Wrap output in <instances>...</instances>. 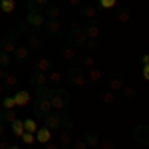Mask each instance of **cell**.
<instances>
[{
	"instance_id": "obj_45",
	"label": "cell",
	"mask_w": 149,
	"mask_h": 149,
	"mask_svg": "<svg viewBox=\"0 0 149 149\" xmlns=\"http://www.w3.org/2000/svg\"><path fill=\"white\" fill-rule=\"evenodd\" d=\"M86 48H88V50H95V48H97V40H90V38H88Z\"/></svg>"
},
{
	"instance_id": "obj_32",
	"label": "cell",
	"mask_w": 149,
	"mask_h": 149,
	"mask_svg": "<svg viewBox=\"0 0 149 149\" xmlns=\"http://www.w3.org/2000/svg\"><path fill=\"white\" fill-rule=\"evenodd\" d=\"M2 84L6 86V90H14V88H16V84H18L16 74H6V76H4V80H2Z\"/></svg>"
},
{
	"instance_id": "obj_8",
	"label": "cell",
	"mask_w": 149,
	"mask_h": 149,
	"mask_svg": "<svg viewBox=\"0 0 149 149\" xmlns=\"http://www.w3.org/2000/svg\"><path fill=\"white\" fill-rule=\"evenodd\" d=\"M123 86H125L123 76H121L119 72H111V76H109V80H107V90H111L113 93H117V92L123 90Z\"/></svg>"
},
{
	"instance_id": "obj_51",
	"label": "cell",
	"mask_w": 149,
	"mask_h": 149,
	"mask_svg": "<svg viewBox=\"0 0 149 149\" xmlns=\"http://www.w3.org/2000/svg\"><path fill=\"white\" fill-rule=\"evenodd\" d=\"M4 76H6V72H4V68H0V81L4 80Z\"/></svg>"
},
{
	"instance_id": "obj_24",
	"label": "cell",
	"mask_w": 149,
	"mask_h": 149,
	"mask_svg": "<svg viewBox=\"0 0 149 149\" xmlns=\"http://www.w3.org/2000/svg\"><path fill=\"white\" fill-rule=\"evenodd\" d=\"M48 4V0H28V12H44Z\"/></svg>"
},
{
	"instance_id": "obj_3",
	"label": "cell",
	"mask_w": 149,
	"mask_h": 149,
	"mask_svg": "<svg viewBox=\"0 0 149 149\" xmlns=\"http://www.w3.org/2000/svg\"><path fill=\"white\" fill-rule=\"evenodd\" d=\"M86 42H88V36L84 34L81 28H72L68 32V44L72 48H86Z\"/></svg>"
},
{
	"instance_id": "obj_14",
	"label": "cell",
	"mask_w": 149,
	"mask_h": 149,
	"mask_svg": "<svg viewBox=\"0 0 149 149\" xmlns=\"http://www.w3.org/2000/svg\"><path fill=\"white\" fill-rule=\"evenodd\" d=\"M28 24H26V20H16V24L12 26V32L10 36H14V38H20V36H28Z\"/></svg>"
},
{
	"instance_id": "obj_44",
	"label": "cell",
	"mask_w": 149,
	"mask_h": 149,
	"mask_svg": "<svg viewBox=\"0 0 149 149\" xmlns=\"http://www.w3.org/2000/svg\"><path fill=\"white\" fill-rule=\"evenodd\" d=\"M100 147L102 149H115V145L111 139H105V141H100Z\"/></svg>"
},
{
	"instance_id": "obj_2",
	"label": "cell",
	"mask_w": 149,
	"mask_h": 149,
	"mask_svg": "<svg viewBox=\"0 0 149 149\" xmlns=\"http://www.w3.org/2000/svg\"><path fill=\"white\" fill-rule=\"evenodd\" d=\"M50 103L54 111H66V107L70 105V92L64 88H54V92L50 95Z\"/></svg>"
},
{
	"instance_id": "obj_12",
	"label": "cell",
	"mask_w": 149,
	"mask_h": 149,
	"mask_svg": "<svg viewBox=\"0 0 149 149\" xmlns=\"http://www.w3.org/2000/svg\"><path fill=\"white\" fill-rule=\"evenodd\" d=\"M44 125L52 131L60 129V111H50V113L44 117Z\"/></svg>"
},
{
	"instance_id": "obj_41",
	"label": "cell",
	"mask_w": 149,
	"mask_h": 149,
	"mask_svg": "<svg viewBox=\"0 0 149 149\" xmlns=\"http://www.w3.org/2000/svg\"><path fill=\"white\" fill-rule=\"evenodd\" d=\"M81 66H86L88 70H92V68H95V60H93L92 56H86V58H81Z\"/></svg>"
},
{
	"instance_id": "obj_11",
	"label": "cell",
	"mask_w": 149,
	"mask_h": 149,
	"mask_svg": "<svg viewBox=\"0 0 149 149\" xmlns=\"http://www.w3.org/2000/svg\"><path fill=\"white\" fill-rule=\"evenodd\" d=\"M26 40H28V44H26V46L30 48V52L40 50V48H42V44H44V38H42L40 34H36V32H28Z\"/></svg>"
},
{
	"instance_id": "obj_15",
	"label": "cell",
	"mask_w": 149,
	"mask_h": 149,
	"mask_svg": "<svg viewBox=\"0 0 149 149\" xmlns=\"http://www.w3.org/2000/svg\"><path fill=\"white\" fill-rule=\"evenodd\" d=\"M28 81H30L34 88H38V86H44V84H50V81H48V74H44V72H38V70H34V72H32V76L28 78Z\"/></svg>"
},
{
	"instance_id": "obj_46",
	"label": "cell",
	"mask_w": 149,
	"mask_h": 149,
	"mask_svg": "<svg viewBox=\"0 0 149 149\" xmlns=\"http://www.w3.org/2000/svg\"><path fill=\"white\" fill-rule=\"evenodd\" d=\"M44 149H60V145H58L56 141H54V139H52V141H48L46 145H44Z\"/></svg>"
},
{
	"instance_id": "obj_22",
	"label": "cell",
	"mask_w": 149,
	"mask_h": 149,
	"mask_svg": "<svg viewBox=\"0 0 149 149\" xmlns=\"http://www.w3.org/2000/svg\"><path fill=\"white\" fill-rule=\"evenodd\" d=\"M95 6L92 4H81L80 6V16L81 18H86V20H95Z\"/></svg>"
},
{
	"instance_id": "obj_21",
	"label": "cell",
	"mask_w": 149,
	"mask_h": 149,
	"mask_svg": "<svg viewBox=\"0 0 149 149\" xmlns=\"http://www.w3.org/2000/svg\"><path fill=\"white\" fill-rule=\"evenodd\" d=\"M34 68L38 70V72L48 74V72H52V60H48V58H38V60H34Z\"/></svg>"
},
{
	"instance_id": "obj_26",
	"label": "cell",
	"mask_w": 149,
	"mask_h": 149,
	"mask_svg": "<svg viewBox=\"0 0 149 149\" xmlns=\"http://www.w3.org/2000/svg\"><path fill=\"white\" fill-rule=\"evenodd\" d=\"M14 119H18V115H16V111L14 109H0V121L2 123H12Z\"/></svg>"
},
{
	"instance_id": "obj_10",
	"label": "cell",
	"mask_w": 149,
	"mask_h": 149,
	"mask_svg": "<svg viewBox=\"0 0 149 149\" xmlns=\"http://www.w3.org/2000/svg\"><path fill=\"white\" fill-rule=\"evenodd\" d=\"M60 54L64 60H68L72 64H81V58L78 60V52H76V48H72L70 44H64V46L60 48Z\"/></svg>"
},
{
	"instance_id": "obj_16",
	"label": "cell",
	"mask_w": 149,
	"mask_h": 149,
	"mask_svg": "<svg viewBox=\"0 0 149 149\" xmlns=\"http://www.w3.org/2000/svg\"><path fill=\"white\" fill-rule=\"evenodd\" d=\"M36 141L42 143V145H46L48 141H52V129H48L46 125H40L38 131H36Z\"/></svg>"
},
{
	"instance_id": "obj_50",
	"label": "cell",
	"mask_w": 149,
	"mask_h": 149,
	"mask_svg": "<svg viewBox=\"0 0 149 149\" xmlns=\"http://www.w3.org/2000/svg\"><path fill=\"white\" fill-rule=\"evenodd\" d=\"M8 145H10L8 141H0V149H8Z\"/></svg>"
},
{
	"instance_id": "obj_9",
	"label": "cell",
	"mask_w": 149,
	"mask_h": 149,
	"mask_svg": "<svg viewBox=\"0 0 149 149\" xmlns=\"http://www.w3.org/2000/svg\"><path fill=\"white\" fill-rule=\"evenodd\" d=\"M81 30H84V34L88 36L90 40H97V36H100V32H102L97 20H88V22L84 24V28H81Z\"/></svg>"
},
{
	"instance_id": "obj_27",
	"label": "cell",
	"mask_w": 149,
	"mask_h": 149,
	"mask_svg": "<svg viewBox=\"0 0 149 149\" xmlns=\"http://www.w3.org/2000/svg\"><path fill=\"white\" fill-rule=\"evenodd\" d=\"M84 141L88 143V147H97V145H100V135H97V131H88V133L84 135Z\"/></svg>"
},
{
	"instance_id": "obj_29",
	"label": "cell",
	"mask_w": 149,
	"mask_h": 149,
	"mask_svg": "<svg viewBox=\"0 0 149 149\" xmlns=\"http://www.w3.org/2000/svg\"><path fill=\"white\" fill-rule=\"evenodd\" d=\"M10 129H12V133L20 139L24 135V121H22V119H14V121L10 123Z\"/></svg>"
},
{
	"instance_id": "obj_39",
	"label": "cell",
	"mask_w": 149,
	"mask_h": 149,
	"mask_svg": "<svg viewBox=\"0 0 149 149\" xmlns=\"http://www.w3.org/2000/svg\"><path fill=\"white\" fill-rule=\"evenodd\" d=\"M20 139H22V143H24V145H32V143L36 141V133H30V131H24V135H22Z\"/></svg>"
},
{
	"instance_id": "obj_28",
	"label": "cell",
	"mask_w": 149,
	"mask_h": 149,
	"mask_svg": "<svg viewBox=\"0 0 149 149\" xmlns=\"http://www.w3.org/2000/svg\"><path fill=\"white\" fill-rule=\"evenodd\" d=\"M115 18H117L119 24H127L131 20V12L127 10V8H117V10H115Z\"/></svg>"
},
{
	"instance_id": "obj_18",
	"label": "cell",
	"mask_w": 149,
	"mask_h": 149,
	"mask_svg": "<svg viewBox=\"0 0 149 149\" xmlns=\"http://www.w3.org/2000/svg\"><path fill=\"white\" fill-rule=\"evenodd\" d=\"M14 102H16V107H24V105H28L30 103V92H26V90H20V92H16L14 95Z\"/></svg>"
},
{
	"instance_id": "obj_1",
	"label": "cell",
	"mask_w": 149,
	"mask_h": 149,
	"mask_svg": "<svg viewBox=\"0 0 149 149\" xmlns=\"http://www.w3.org/2000/svg\"><path fill=\"white\" fill-rule=\"evenodd\" d=\"M66 81H68L70 88H81V86L88 84V76H86L84 68H81V64H74V66L68 70Z\"/></svg>"
},
{
	"instance_id": "obj_33",
	"label": "cell",
	"mask_w": 149,
	"mask_h": 149,
	"mask_svg": "<svg viewBox=\"0 0 149 149\" xmlns=\"http://www.w3.org/2000/svg\"><path fill=\"white\" fill-rule=\"evenodd\" d=\"M86 76H88V81H92V84H97V81L102 80V72L97 68H92L86 72Z\"/></svg>"
},
{
	"instance_id": "obj_19",
	"label": "cell",
	"mask_w": 149,
	"mask_h": 149,
	"mask_svg": "<svg viewBox=\"0 0 149 149\" xmlns=\"http://www.w3.org/2000/svg\"><path fill=\"white\" fill-rule=\"evenodd\" d=\"M12 56H14L16 62L22 64V62H26V60H30V48L28 46H16V50H14Z\"/></svg>"
},
{
	"instance_id": "obj_54",
	"label": "cell",
	"mask_w": 149,
	"mask_h": 149,
	"mask_svg": "<svg viewBox=\"0 0 149 149\" xmlns=\"http://www.w3.org/2000/svg\"><path fill=\"white\" fill-rule=\"evenodd\" d=\"M0 52H2V42H0Z\"/></svg>"
},
{
	"instance_id": "obj_7",
	"label": "cell",
	"mask_w": 149,
	"mask_h": 149,
	"mask_svg": "<svg viewBox=\"0 0 149 149\" xmlns=\"http://www.w3.org/2000/svg\"><path fill=\"white\" fill-rule=\"evenodd\" d=\"M24 20H26V24H28L30 28H44L46 16H44V12H28Z\"/></svg>"
},
{
	"instance_id": "obj_38",
	"label": "cell",
	"mask_w": 149,
	"mask_h": 149,
	"mask_svg": "<svg viewBox=\"0 0 149 149\" xmlns=\"http://www.w3.org/2000/svg\"><path fill=\"white\" fill-rule=\"evenodd\" d=\"M12 64V56L6 52H0V68H8Z\"/></svg>"
},
{
	"instance_id": "obj_36",
	"label": "cell",
	"mask_w": 149,
	"mask_h": 149,
	"mask_svg": "<svg viewBox=\"0 0 149 149\" xmlns=\"http://www.w3.org/2000/svg\"><path fill=\"white\" fill-rule=\"evenodd\" d=\"M121 95H123L125 100H133V97H135V88H133V86H123Z\"/></svg>"
},
{
	"instance_id": "obj_52",
	"label": "cell",
	"mask_w": 149,
	"mask_h": 149,
	"mask_svg": "<svg viewBox=\"0 0 149 149\" xmlns=\"http://www.w3.org/2000/svg\"><path fill=\"white\" fill-rule=\"evenodd\" d=\"M145 64H149V54H145V56H143V66H145Z\"/></svg>"
},
{
	"instance_id": "obj_25",
	"label": "cell",
	"mask_w": 149,
	"mask_h": 149,
	"mask_svg": "<svg viewBox=\"0 0 149 149\" xmlns=\"http://www.w3.org/2000/svg\"><path fill=\"white\" fill-rule=\"evenodd\" d=\"M14 50H16V40H14V36H6L4 40H2V52H6V54H14Z\"/></svg>"
},
{
	"instance_id": "obj_17",
	"label": "cell",
	"mask_w": 149,
	"mask_h": 149,
	"mask_svg": "<svg viewBox=\"0 0 149 149\" xmlns=\"http://www.w3.org/2000/svg\"><path fill=\"white\" fill-rule=\"evenodd\" d=\"M52 92H54V88L50 84H44V86H38L34 90V95H36V100H50Z\"/></svg>"
},
{
	"instance_id": "obj_47",
	"label": "cell",
	"mask_w": 149,
	"mask_h": 149,
	"mask_svg": "<svg viewBox=\"0 0 149 149\" xmlns=\"http://www.w3.org/2000/svg\"><path fill=\"white\" fill-rule=\"evenodd\" d=\"M143 80L149 81V64H145V66H143Z\"/></svg>"
},
{
	"instance_id": "obj_40",
	"label": "cell",
	"mask_w": 149,
	"mask_h": 149,
	"mask_svg": "<svg viewBox=\"0 0 149 149\" xmlns=\"http://www.w3.org/2000/svg\"><path fill=\"white\" fill-rule=\"evenodd\" d=\"M115 6H117V0H100V8L103 10H111Z\"/></svg>"
},
{
	"instance_id": "obj_34",
	"label": "cell",
	"mask_w": 149,
	"mask_h": 149,
	"mask_svg": "<svg viewBox=\"0 0 149 149\" xmlns=\"http://www.w3.org/2000/svg\"><path fill=\"white\" fill-rule=\"evenodd\" d=\"M38 121L32 119V117H28V119H24V131H30V133H36L38 131Z\"/></svg>"
},
{
	"instance_id": "obj_5",
	"label": "cell",
	"mask_w": 149,
	"mask_h": 149,
	"mask_svg": "<svg viewBox=\"0 0 149 149\" xmlns=\"http://www.w3.org/2000/svg\"><path fill=\"white\" fill-rule=\"evenodd\" d=\"M50 111H54L50 100H36V102H34V115H36V119H44Z\"/></svg>"
},
{
	"instance_id": "obj_20",
	"label": "cell",
	"mask_w": 149,
	"mask_h": 149,
	"mask_svg": "<svg viewBox=\"0 0 149 149\" xmlns=\"http://www.w3.org/2000/svg\"><path fill=\"white\" fill-rule=\"evenodd\" d=\"M44 16H46V20H60L62 10L58 8L56 4H48L46 8H44Z\"/></svg>"
},
{
	"instance_id": "obj_49",
	"label": "cell",
	"mask_w": 149,
	"mask_h": 149,
	"mask_svg": "<svg viewBox=\"0 0 149 149\" xmlns=\"http://www.w3.org/2000/svg\"><path fill=\"white\" fill-rule=\"evenodd\" d=\"M6 92H8V90H6V86L0 81V97H4V95H6Z\"/></svg>"
},
{
	"instance_id": "obj_48",
	"label": "cell",
	"mask_w": 149,
	"mask_h": 149,
	"mask_svg": "<svg viewBox=\"0 0 149 149\" xmlns=\"http://www.w3.org/2000/svg\"><path fill=\"white\" fill-rule=\"evenodd\" d=\"M6 131H8V129H6V123H2V121H0V137H4V135H6Z\"/></svg>"
},
{
	"instance_id": "obj_37",
	"label": "cell",
	"mask_w": 149,
	"mask_h": 149,
	"mask_svg": "<svg viewBox=\"0 0 149 149\" xmlns=\"http://www.w3.org/2000/svg\"><path fill=\"white\" fill-rule=\"evenodd\" d=\"M2 107H4V109H14V107H16L14 97H12V95H4V97H2Z\"/></svg>"
},
{
	"instance_id": "obj_43",
	"label": "cell",
	"mask_w": 149,
	"mask_h": 149,
	"mask_svg": "<svg viewBox=\"0 0 149 149\" xmlns=\"http://www.w3.org/2000/svg\"><path fill=\"white\" fill-rule=\"evenodd\" d=\"M66 4H68V8H70V10H80L81 0H66Z\"/></svg>"
},
{
	"instance_id": "obj_6",
	"label": "cell",
	"mask_w": 149,
	"mask_h": 149,
	"mask_svg": "<svg viewBox=\"0 0 149 149\" xmlns=\"http://www.w3.org/2000/svg\"><path fill=\"white\" fill-rule=\"evenodd\" d=\"M44 30H46V34L52 36V38H62V36H64V24L60 22V20H46Z\"/></svg>"
},
{
	"instance_id": "obj_42",
	"label": "cell",
	"mask_w": 149,
	"mask_h": 149,
	"mask_svg": "<svg viewBox=\"0 0 149 149\" xmlns=\"http://www.w3.org/2000/svg\"><path fill=\"white\" fill-rule=\"evenodd\" d=\"M72 149H88V143L84 139H74L72 141Z\"/></svg>"
},
{
	"instance_id": "obj_13",
	"label": "cell",
	"mask_w": 149,
	"mask_h": 149,
	"mask_svg": "<svg viewBox=\"0 0 149 149\" xmlns=\"http://www.w3.org/2000/svg\"><path fill=\"white\" fill-rule=\"evenodd\" d=\"M72 133H70V129H60V135H58V145L60 149H70L72 147Z\"/></svg>"
},
{
	"instance_id": "obj_35",
	"label": "cell",
	"mask_w": 149,
	"mask_h": 149,
	"mask_svg": "<svg viewBox=\"0 0 149 149\" xmlns=\"http://www.w3.org/2000/svg\"><path fill=\"white\" fill-rule=\"evenodd\" d=\"M48 81H50V84H62V81H64V74L52 70V72H48Z\"/></svg>"
},
{
	"instance_id": "obj_4",
	"label": "cell",
	"mask_w": 149,
	"mask_h": 149,
	"mask_svg": "<svg viewBox=\"0 0 149 149\" xmlns=\"http://www.w3.org/2000/svg\"><path fill=\"white\" fill-rule=\"evenodd\" d=\"M131 135L139 145H147L149 147V123H139L131 129Z\"/></svg>"
},
{
	"instance_id": "obj_30",
	"label": "cell",
	"mask_w": 149,
	"mask_h": 149,
	"mask_svg": "<svg viewBox=\"0 0 149 149\" xmlns=\"http://www.w3.org/2000/svg\"><path fill=\"white\" fill-rule=\"evenodd\" d=\"M100 100L105 105H111V103H115V93L111 90H103V92H100Z\"/></svg>"
},
{
	"instance_id": "obj_31",
	"label": "cell",
	"mask_w": 149,
	"mask_h": 149,
	"mask_svg": "<svg viewBox=\"0 0 149 149\" xmlns=\"http://www.w3.org/2000/svg\"><path fill=\"white\" fill-rule=\"evenodd\" d=\"M14 8H16V2H14V0H0V12L12 14Z\"/></svg>"
},
{
	"instance_id": "obj_23",
	"label": "cell",
	"mask_w": 149,
	"mask_h": 149,
	"mask_svg": "<svg viewBox=\"0 0 149 149\" xmlns=\"http://www.w3.org/2000/svg\"><path fill=\"white\" fill-rule=\"evenodd\" d=\"M60 129H74V117L66 111H60Z\"/></svg>"
},
{
	"instance_id": "obj_53",
	"label": "cell",
	"mask_w": 149,
	"mask_h": 149,
	"mask_svg": "<svg viewBox=\"0 0 149 149\" xmlns=\"http://www.w3.org/2000/svg\"><path fill=\"white\" fill-rule=\"evenodd\" d=\"M8 149H20L18 145H8Z\"/></svg>"
}]
</instances>
